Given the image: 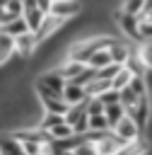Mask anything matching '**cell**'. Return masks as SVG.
I'll return each instance as SVG.
<instances>
[{
	"instance_id": "d4e9b609",
	"label": "cell",
	"mask_w": 152,
	"mask_h": 155,
	"mask_svg": "<svg viewBox=\"0 0 152 155\" xmlns=\"http://www.w3.org/2000/svg\"><path fill=\"white\" fill-rule=\"evenodd\" d=\"M147 0H123V12H130V15H140V10L145 7Z\"/></svg>"
},
{
	"instance_id": "ba28073f",
	"label": "cell",
	"mask_w": 152,
	"mask_h": 155,
	"mask_svg": "<svg viewBox=\"0 0 152 155\" xmlns=\"http://www.w3.org/2000/svg\"><path fill=\"white\" fill-rule=\"evenodd\" d=\"M39 82H43L46 87H51L53 92H58V94H60L68 80H65L58 70H48V73H41V75H39Z\"/></svg>"
},
{
	"instance_id": "83f0119b",
	"label": "cell",
	"mask_w": 152,
	"mask_h": 155,
	"mask_svg": "<svg viewBox=\"0 0 152 155\" xmlns=\"http://www.w3.org/2000/svg\"><path fill=\"white\" fill-rule=\"evenodd\" d=\"M72 131L75 133H84V131H89V121H87V114H82L75 124H72Z\"/></svg>"
},
{
	"instance_id": "e0dca14e",
	"label": "cell",
	"mask_w": 152,
	"mask_h": 155,
	"mask_svg": "<svg viewBox=\"0 0 152 155\" xmlns=\"http://www.w3.org/2000/svg\"><path fill=\"white\" fill-rule=\"evenodd\" d=\"M133 75H145V70H147V65L142 63V58H140V53H130L128 56V61L123 63Z\"/></svg>"
},
{
	"instance_id": "6da1fadb",
	"label": "cell",
	"mask_w": 152,
	"mask_h": 155,
	"mask_svg": "<svg viewBox=\"0 0 152 155\" xmlns=\"http://www.w3.org/2000/svg\"><path fill=\"white\" fill-rule=\"evenodd\" d=\"M82 2L80 0H53L51 2V15H55V17H60L63 22H68V19H72V17H80L82 15Z\"/></svg>"
},
{
	"instance_id": "5b68a950",
	"label": "cell",
	"mask_w": 152,
	"mask_h": 155,
	"mask_svg": "<svg viewBox=\"0 0 152 155\" xmlns=\"http://www.w3.org/2000/svg\"><path fill=\"white\" fill-rule=\"evenodd\" d=\"M111 131H113V136H118L123 143H130V140L140 138V128H138V124H135L128 114H123V119H121Z\"/></svg>"
},
{
	"instance_id": "ac0fdd59",
	"label": "cell",
	"mask_w": 152,
	"mask_h": 155,
	"mask_svg": "<svg viewBox=\"0 0 152 155\" xmlns=\"http://www.w3.org/2000/svg\"><path fill=\"white\" fill-rule=\"evenodd\" d=\"M138 97H147V82H145V75H133L130 85H128Z\"/></svg>"
},
{
	"instance_id": "7c38bea8",
	"label": "cell",
	"mask_w": 152,
	"mask_h": 155,
	"mask_svg": "<svg viewBox=\"0 0 152 155\" xmlns=\"http://www.w3.org/2000/svg\"><path fill=\"white\" fill-rule=\"evenodd\" d=\"M109 63H113L111 56H109V48H97V51L89 56V61H87V65L94 68V70H99V68H104V65H109Z\"/></svg>"
},
{
	"instance_id": "8992f818",
	"label": "cell",
	"mask_w": 152,
	"mask_h": 155,
	"mask_svg": "<svg viewBox=\"0 0 152 155\" xmlns=\"http://www.w3.org/2000/svg\"><path fill=\"white\" fill-rule=\"evenodd\" d=\"M133 51H130V46L128 44H123L121 39H111V44H109V56H111V61L113 63H118V65H123L125 61H128V56H130Z\"/></svg>"
},
{
	"instance_id": "d6986e66",
	"label": "cell",
	"mask_w": 152,
	"mask_h": 155,
	"mask_svg": "<svg viewBox=\"0 0 152 155\" xmlns=\"http://www.w3.org/2000/svg\"><path fill=\"white\" fill-rule=\"evenodd\" d=\"M140 97L130 90V87H123V90H118V102L123 104V109H128V107H133L135 102H138Z\"/></svg>"
},
{
	"instance_id": "4316f807",
	"label": "cell",
	"mask_w": 152,
	"mask_h": 155,
	"mask_svg": "<svg viewBox=\"0 0 152 155\" xmlns=\"http://www.w3.org/2000/svg\"><path fill=\"white\" fill-rule=\"evenodd\" d=\"M0 51H14V39L0 29Z\"/></svg>"
},
{
	"instance_id": "3957f363",
	"label": "cell",
	"mask_w": 152,
	"mask_h": 155,
	"mask_svg": "<svg viewBox=\"0 0 152 155\" xmlns=\"http://www.w3.org/2000/svg\"><path fill=\"white\" fill-rule=\"evenodd\" d=\"M36 46H39V44H36L34 31H24V34L14 36V56H17V58H22V61H29V58L34 56Z\"/></svg>"
},
{
	"instance_id": "9c48e42d",
	"label": "cell",
	"mask_w": 152,
	"mask_h": 155,
	"mask_svg": "<svg viewBox=\"0 0 152 155\" xmlns=\"http://www.w3.org/2000/svg\"><path fill=\"white\" fill-rule=\"evenodd\" d=\"M39 102H41L43 111H53V114H65L68 111V104H65V99L60 94H51V97H43Z\"/></svg>"
},
{
	"instance_id": "5bb4252c",
	"label": "cell",
	"mask_w": 152,
	"mask_h": 155,
	"mask_svg": "<svg viewBox=\"0 0 152 155\" xmlns=\"http://www.w3.org/2000/svg\"><path fill=\"white\" fill-rule=\"evenodd\" d=\"M22 17H24V22H27L29 31H36V27H39V24H41V19L46 17V12H41L39 7H31V10H24V12H22Z\"/></svg>"
},
{
	"instance_id": "4dcf8cb0",
	"label": "cell",
	"mask_w": 152,
	"mask_h": 155,
	"mask_svg": "<svg viewBox=\"0 0 152 155\" xmlns=\"http://www.w3.org/2000/svg\"><path fill=\"white\" fill-rule=\"evenodd\" d=\"M22 7H24V10H31V7H36V0H22Z\"/></svg>"
},
{
	"instance_id": "ffe728a7",
	"label": "cell",
	"mask_w": 152,
	"mask_h": 155,
	"mask_svg": "<svg viewBox=\"0 0 152 155\" xmlns=\"http://www.w3.org/2000/svg\"><path fill=\"white\" fill-rule=\"evenodd\" d=\"M48 133H51V138H53V140H60V138H68V136H70V133H75V131H72V126H70L68 121H63V124L53 126Z\"/></svg>"
},
{
	"instance_id": "f546056e",
	"label": "cell",
	"mask_w": 152,
	"mask_h": 155,
	"mask_svg": "<svg viewBox=\"0 0 152 155\" xmlns=\"http://www.w3.org/2000/svg\"><path fill=\"white\" fill-rule=\"evenodd\" d=\"M10 19H12V17H10L7 12H5V7H0V27H2V24H7Z\"/></svg>"
},
{
	"instance_id": "2e32d148",
	"label": "cell",
	"mask_w": 152,
	"mask_h": 155,
	"mask_svg": "<svg viewBox=\"0 0 152 155\" xmlns=\"http://www.w3.org/2000/svg\"><path fill=\"white\" fill-rule=\"evenodd\" d=\"M130 80H133V73H130L125 65H121V70L111 78V87H113V90H123V87L130 85Z\"/></svg>"
},
{
	"instance_id": "484cf974",
	"label": "cell",
	"mask_w": 152,
	"mask_h": 155,
	"mask_svg": "<svg viewBox=\"0 0 152 155\" xmlns=\"http://www.w3.org/2000/svg\"><path fill=\"white\" fill-rule=\"evenodd\" d=\"M94 114H104V104L97 97H89L87 99V116H94Z\"/></svg>"
},
{
	"instance_id": "8fae6325",
	"label": "cell",
	"mask_w": 152,
	"mask_h": 155,
	"mask_svg": "<svg viewBox=\"0 0 152 155\" xmlns=\"http://www.w3.org/2000/svg\"><path fill=\"white\" fill-rule=\"evenodd\" d=\"M123 114H125V109H123L121 102H113V104H106V107H104V116H106L109 128H113V126L123 119Z\"/></svg>"
},
{
	"instance_id": "7a4b0ae2",
	"label": "cell",
	"mask_w": 152,
	"mask_h": 155,
	"mask_svg": "<svg viewBox=\"0 0 152 155\" xmlns=\"http://www.w3.org/2000/svg\"><path fill=\"white\" fill-rule=\"evenodd\" d=\"M116 22H118V29H121L125 36H130V39H135V41H142V36H140V19H138V15H130V12L118 10V12H116Z\"/></svg>"
},
{
	"instance_id": "f1b7e54d",
	"label": "cell",
	"mask_w": 152,
	"mask_h": 155,
	"mask_svg": "<svg viewBox=\"0 0 152 155\" xmlns=\"http://www.w3.org/2000/svg\"><path fill=\"white\" fill-rule=\"evenodd\" d=\"M51 2H53V0H36V7H39L41 12H46V15H48V10H51Z\"/></svg>"
},
{
	"instance_id": "277c9868",
	"label": "cell",
	"mask_w": 152,
	"mask_h": 155,
	"mask_svg": "<svg viewBox=\"0 0 152 155\" xmlns=\"http://www.w3.org/2000/svg\"><path fill=\"white\" fill-rule=\"evenodd\" d=\"M60 27H63V19L48 12V15L41 19V24L36 27V31H34V36H36V44H43L46 39H51V36H53V34H55Z\"/></svg>"
},
{
	"instance_id": "9a60e30c",
	"label": "cell",
	"mask_w": 152,
	"mask_h": 155,
	"mask_svg": "<svg viewBox=\"0 0 152 155\" xmlns=\"http://www.w3.org/2000/svg\"><path fill=\"white\" fill-rule=\"evenodd\" d=\"M84 65H87V63H77V61H70V58H68V61H65L60 68H55V70H58V73H60L65 80H72V78H75V75H77V73H80Z\"/></svg>"
},
{
	"instance_id": "7402d4cb",
	"label": "cell",
	"mask_w": 152,
	"mask_h": 155,
	"mask_svg": "<svg viewBox=\"0 0 152 155\" xmlns=\"http://www.w3.org/2000/svg\"><path fill=\"white\" fill-rule=\"evenodd\" d=\"M87 121H89V128H92V131H106V128H109V124H106V116H104V114L87 116Z\"/></svg>"
},
{
	"instance_id": "603a6c76",
	"label": "cell",
	"mask_w": 152,
	"mask_h": 155,
	"mask_svg": "<svg viewBox=\"0 0 152 155\" xmlns=\"http://www.w3.org/2000/svg\"><path fill=\"white\" fill-rule=\"evenodd\" d=\"M118 70H121V65H118V63H109V65H104V68H99V70H97V78L111 80V78H113Z\"/></svg>"
},
{
	"instance_id": "44dd1931",
	"label": "cell",
	"mask_w": 152,
	"mask_h": 155,
	"mask_svg": "<svg viewBox=\"0 0 152 155\" xmlns=\"http://www.w3.org/2000/svg\"><path fill=\"white\" fill-rule=\"evenodd\" d=\"M70 153H72V155H97V145H94L92 140H82V143L75 145Z\"/></svg>"
},
{
	"instance_id": "30bf717a",
	"label": "cell",
	"mask_w": 152,
	"mask_h": 155,
	"mask_svg": "<svg viewBox=\"0 0 152 155\" xmlns=\"http://www.w3.org/2000/svg\"><path fill=\"white\" fill-rule=\"evenodd\" d=\"M0 29H2L7 36H12V39H14V36H19V34H24V31H29V27H27V22H24V17H22V15H19V17H12V19H10L7 24H2Z\"/></svg>"
},
{
	"instance_id": "cb8c5ba5",
	"label": "cell",
	"mask_w": 152,
	"mask_h": 155,
	"mask_svg": "<svg viewBox=\"0 0 152 155\" xmlns=\"http://www.w3.org/2000/svg\"><path fill=\"white\" fill-rule=\"evenodd\" d=\"M97 99L106 107V104H113V102H118V90H113V87H109V90H104L101 94H97Z\"/></svg>"
},
{
	"instance_id": "4fadbf2b",
	"label": "cell",
	"mask_w": 152,
	"mask_h": 155,
	"mask_svg": "<svg viewBox=\"0 0 152 155\" xmlns=\"http://www.w3.org/2000/svg\"><path fill=\"white\" fill-rule=\"evenodd\" d=\"M109 87H111V80H104V78H97V75H94V78L84 85V92H87L89 97H97V94H101V92L109 90Z\"/></svg>"
},
{
	"instance_id": "52a82bcc",
	"label": "cell",
	"mask_w": 152,
	"mask_h": 155,
	"mask_svg": "<svg viewBox=\"0 0 152 155\" xmlns=\"http://www.w3.org/2000/svg\"><path fill=\"white\" fill-rule=\"evenodd\" d=\"M60 97H63V99H65V104L70 107V104H77V102L87 99L89 94L84 92V87H82V85H75V82H65V87H63Z\"/></svg>"
}]
</instances>
